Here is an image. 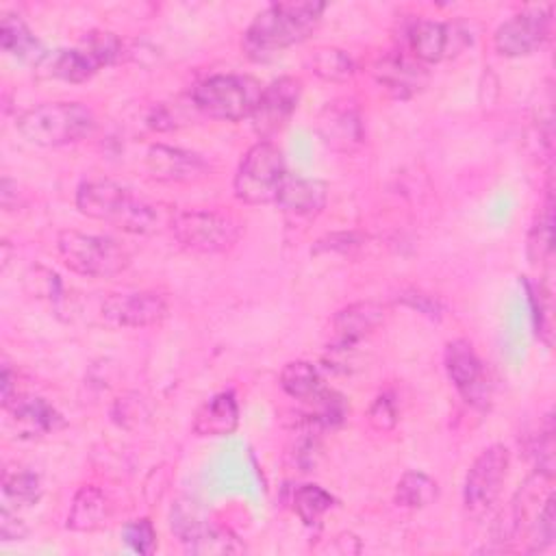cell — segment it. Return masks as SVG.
<instances>
[{"label": "cell", "mask_w": 556, "mask_h": 556, "mask_svg": "<svg viewBox=\"0 0 556 556\" xmlns=\"http://www.w3.org/2000/svg\"><path fill=\"white\" fill-rule=\"evenodd\" d=\"M374 76H376L378 85L389 96L400 98V100L413 98L428 83L426 65H421L413 56H406V54H400V52L382 56L374 67Z\"/></svg>", "instance_id": "d6986e66"}, {"label": "cell", "mask_w": 556, "mask_h": 556, "mask_svg": "<svg viewBox=\"0 0 556 556\" xmlns=\"http://www.w3.org/2000/svg\"><path fill=\"white\" fill-rule=\"evenodd\" d=\"M4 410L11 415V421L17 428L22 439H41L65 428L63 415L43 397L17 393Z\"/></svg>", "instance_id": "e0dca14e"}, {"label": "cell", "mask_w": 556, "mask_h": 556, "mask_svg": "<svg viewBox=\"0 0 556 556\" xmlns=\"http://www.w3.org/2000/svg\"><path fill=\"white\" fill-rule=\"evenodd\" d=\"M387 308L376 300H361L343 306L332 317V345L354 348L384 324Z\"/></svg>", "instance_id": "ac0fdd59"}, {"label": "cell", "mask_w": 556, "mask_h": 556, "mask_svg": "<svg viewBox=\"0 0 556 556\" xmlns=\"http://www.w3.org/2000/svg\"><path fill=\"white\" fill-rule=\"evenodd\" d=\"M439 495V484L424 471H404L395 484V504L402 508H426Z\"/></svg>", "instance_id": "484cf974"}, {"label": "cell", "mask_w": 556, "mask_h": 556, "mask_svg": "<svg viewBox=\"0 0 556 556\" xmlns=\"http://www.w3.org/2000/svg\"><path fill=\"white\" fill-rule=\"evenodd\" d=\"M100 311L113 326L150 328L159 326L167 317L169 304L159 291H126L109 295Z\"/></svg>", "instance_id": "4fadbf2b"}, {"label": "cell", "mask_w": 556, "mask_h": 556, "mask_svg": "<svg viewBox=\"0 0 556 556\" xmlns=\"http://www.w3.org/2000/svg\"><path fill=\"white\" fill-rule=\"evenodd\" d=\"M510 467L508 447L502 443L484 447L467 469L463 484V504L469 517H484L497 502Z\"/></svg>", "instance_id": "ba28073f"}, {"label": "cell", "mask_w": 556, "mask_h": 556, "mask_svg": "<svg viewBox=\"0 0 556 556\" xmlns=\"http://www.w3.org/2000/svg\"><path fill=\"white\" fill-rule=\"evenodd\" d=\"M4 495L17 506L37 504L41 497V478L28 469H7L2 476Z\"/></svg>", "instance_id": "f546056e"}, {"label": "cell", "mask_w": 556, "mask_h": 556, "mask_svg": "<svg viewBox=\"0 0 556 556\" xmlns=\"http://www.w3.org/2000/svg\"><path fill=\"white\" fill-rule=\"evenodd\" d=\"M445 371L456 391L473 406L484 408L491 397L486 374L480 356L467 339H454L445 345Z\"/></svg>", "instance_id": "7c38bea8"}, {"label": "cell", "mask_w": 556, "mask_h": 556, "mask_svg": "<svg viewBox=\"0 0 556 556\" xmlns=\"http://www.w3.org/2000/svg\"><path fill=\"white\" fill-rule=\"evenodd\" d=\"M76 208L85 217L109 222L130 235H152L163 226L169 228L176 215L161 204L135 198L126 187L104 178L80 182L76 189Z\"/></svg>", "instance_id": "6da1fadb"}, {"label": "cell", "mask_w": 556, "mask_h": 556, "mask_svg": "<svg viewBox=\"0 0 556 556\" xmlns=\"http://www.w3.org/2000/svg\"><path fill=\"white\" fill-rule=\"evenodd\" d=\"M263 89L256 78L245 74H215L193 87L191 100L198 111L213 119L239 122L252 117Z\"/></svg>", "instance_id": "5b68a950"}, {"label": "cell", "mask_w": 556, "mask_h": 556, "mask_svg": "<svg viewBox=\"0 0 556 556\" xmlns=\"http://www.w3.org/2000/svg\"><path fill=\"white\" fill-rule=\"evenodd\" d=\"M334 504V497L319 484H302L293 493V510L306 523H317Z\"/></svg>", "instance_id": "f1b7e54d"}, {"label": "cell", "mask_w": 556, "mask_h": 556, "mask_svg": "<svg viewBox=\"0 0 556 556\" xmlns=\"http://www.w3.org/2000/svg\"><path fill=\"white\" fill-rule=\"evenodd\" d=\"M17 132L33 146L59 148L89 137L96 115L80 102H43L17 117Z\"/></svg>", "instance_id": "3957f363"}, {"label": "cell", "mask_w": 556, "mask_h": 556, "mask_svg": "<svg viewBox=\"0 0 556 556\" xmlns=\"http://www.w3.org/2000/svg\"><path fill=\"white\" fill-rule=\"evenodd\" d=\"M0 46L4 52L28 61L35 59V63L41 59L43 50L39 39L33 35V30L17 17V15H4L0 22Z\"/></svg>", "instance_id": "d4e9b609"}, {"label": "cell", "mask_w": 556, "mask_h": 556, "mask_svg": "<svg viewBox=\"0 0 556 556\" xmlns=\"http://www.w3.org/2000/svg\"><path fill=\"white\" fill-rule=\"evenodd\" d=\"M122 539L130 549H135L137 554H143V556L152 554L156 547V530L148 517L128 521L122 530Z\"/></svg>", "instance_id": "836d02e7"}, {"label": "cell", "mask_w": 556, "mask_h": 556, "mask_svg": "<svg viewBox=\"0 0 556 556\" xmlns=\"http://www.w3.org/2000/svg\"><path fill=\"white\" fill-rule=\"evenodd\" d=\"M146 169L161 182H198L208 176V163L198 152L165 143L148 148Z\"/></svg>", "instance_id": "2e32d148"}, {"label": "cell", "mask_w": 556, "mask_h": 556, "mask_svg": "<svg viewBox=\"0 0 556 556\" xmlns=\"http://www.w3.org/2000/svg\"><path fill=\"white\" fill-rule=\"evenodd\" d=\"M302 96V83L293 76H280L271 80L261 96L256 111L252 113V128L263 141H269L271 135L280 132L298 109Z\"/></svg>", "instance_id": "5bb4252c"}, {"label": "cell", "mask_w": 556, "mask_h": 556, "mask_svg": "<svg viewBox=\"0 0 556 556\" xmlns=\"http://www.w3.org/2000/svg\"><path fill=\"white\" fill-rule=\"evenodd\" d=\"M35 70L43 78H59L65 83H85L100 67L87 54V50L78 46V48H56V50L43 52L41 59L35 63Z\"/></svg>", "instance_id": "44dd1931"}, {"label": "cell", "mask_w": 556, "mask_h": 556, "mask_svg": "<svg viewBox=\"0 0 556 556\" xmlns=\"http://www.w3.org/2000/svg\"><path fill=\"white\" fill-rule=\"evenodd\" d=\"M56 250L63 265L87 278H111L128 269V250L104 235H89L80 230H61Z\"/></svg>", "instance_id": "277c9868"}, {"label": "cell", "mask_w": 556, "mask_h": 556, "mask_svg": "<svg viewBox=\"0 0 556 556\" xmlns=\"http://www.w3.org/2000/svg\"><path fill=\"white\" fill-rule=\"evenodd\" d=\"M400 300H402L406 306H410V308H415V311H419V313H424V315H428V317H432V319L441 315L439 302H437L432 295H426V293H421V291H406V293L400 295Z\"/></svg>", "instance_id": "8d00e7d4"}, {"label": "cell", "mask_w": 556, "mask_h": 556, "mask_svg": "<svg viewBox=\"0 0 556 556\" xmlns=\"http://www.w3.org/2000/svg\"><path fill=\"white\" fill-rule=\"evenodd\" d=\"M367 424L376 432H391L397 426V408L389 393H382L371 402L367 410Z\"/></svg>", "instance_id": "e575fe53"}, {"label": "cell", "mask_w": 556, "mask_h": 556, "mask_svg": "<svg viewBox=\"0 0 556 556\" xmlns=\"http://www.w3.org/2000/svg\"><path fill=\"white\" fill-rule=\"evenodd\" d=\"M26 532L28 530H26L24 521L17 515H13L9 508L0 510V539L2 541H7V543L20 541V539L26 536Z\"/></svg>", "instance_id": "74e56055"}, {"label": "cell", "mask_w": 556, "mask_h": 556, "mask_svg": "<svg viewBox=\"0 0 556 556\" xmlns=\"http://www.w3.org/2000/svg\"><path fill=\"white\" fill-rule=\"evenodd\" d=\"M287 176L285 156L271 141H256L241 159L235 174V195L245 204H271Z\"/></svg>", "instance_id": "52a82bcc"}, {"label": "cell", "mask_w": 556, "mask_h": 556, "mask_svg": "<svg viewBox=\"0 0 556 556\" xmlns=\"http://www.w3.org/2000/svg\"><path fill=\"white\" fill-rule=\"evenodd\" d=\"M83 50H87V54L98 63V67H106L113 65L122 59L124 52V43L117 35L109 33V30H91L85 35Z\"/></svg>", "instance_id": "4dcf8cb0"}, {"label": "cell", "mask_w": 556, "mask_h": 556, "mask_svg": "<svg viewBox=\"0 0 556 556\" xmlns=\"http://www.w3.org/2000/svg\"><path fill=\"white\" fill-rule=\"evenodd\" d=\"M311 70L326 83H345L354 76L356 65L341 48H317L311 56Z\"/></svg>", "instance_id": "83f0119b"}, {"label": "cell", "mask_w": 556, "mask_h": 556, "mask_svg": "<svg viewBox=\"0 0 556 556\" xmlns=\"http://www.w3.org/2000/svg\"><path fill=\"white\" fill-rule=\"evenodd\" d=\"M239 426V402L232 391L215 393L193 415L191 430L198 437H226Z\"/></svg>", "instance_id": "7402d4cb"}, {"label": "cell", "mask_w": 556, "mask_h": 556, "mask_svg": "<svg viewBox=\"0 0 556 556\" xmlns=\"http://www.w3.org/2000/svg\"><path fill=\"white\" fill-rule=\"evenodd\" d=\"M361 243H363V235H358V232H332V235L321 237L313 245V252L315 254H319V252H341V254H348L350 250L358 248Z\"/></svg>", "instance_id": "d590c367"}, {"label": "cell", "mask_w": 556, "mask_h": 556, "mask_svg": "<svg viewBox=\"0 0 556 556\" xmlns=\"http://www.w3.org/2000/svg\"><path fill=\"white\" fill-rule=\"evenodd\" d=\"M326 11L324 2H274L265 7L243 33V50L250 56L263 59L304 41L319 24Z\"/></svg>", "instance_id": "7a4b0ae2"}, {"label": "cell", "mask_w": 556, "mask_h": 556, "mask_svg": "<svg viewBox=\"0 0 556 556\" xmlns=\"http://www.w3.org/2000/svg\"><path fill=\"white\" fill-rule=\"evenodd\" d=\"M556 536V500L554 495H547V500L543 502V508L539 510L534 526H532V534H530V547L528 552H543L554 543Z\"/></svg>", "instance_id": "1f68e13d"}, {"label": "cell", "mask_w": 556, "mask_h": 556, "mask_svg": "<svg viewBox=\"0 0 556 556\" xmlns=\"http://www.w3.org/2000/svg\"><path fill=\"white\" fill-rule=\"evenodd\" d=\"M111 517V502L102 489L83 484L70 504L67 528L74 532H93L102 528Z\"/></svg>", "instance_id": "603a6c76"}, {"label": "cell", "mask_w": 556, "mask_h": 556, "mask_svg": "<svg viewBox=\"0 0 556 556\" xmlns=\"http://www.w3.org/2000/svg\"><path fill=\"white\" fill-rule=\"evenodd\" d=\"M467 33L458 24L434 20H417L406 33L408 52L421 65H432L456 56L467 46Z\"/></svg>", "instance_id": "8fae6325"}, {"label": "cell", "mask_w": 556, "mask_h": 556, "mask_svg": "<svg viewBox=\"0 0 556 556\" xmlns=\"http://www.w3.org/2000/svg\"><path fill=\"white\" fill-rule=\"evenodd\" d=\"M315 404V413L311 415L321 428H332V426H339L345 415H348V406H345V400L343 395H339L337 391L332 389H321L319 395L315 400H311Z\"/></svg>", "instance_id": "d6a6232c"}, {"label": "cell", "mask_w": 556, "mask_h": 556, "mask_svg": "<svg viewBox=\"0 0 556 556\" xmlns=\"http://www.w3.org/2000/svg\"><path fill=\"white\" fill-rule=\"evenodd\" d=\"M552 239H554V198H552V191L547 189V195H545V202L528 232V245H526V252H528V261L532 265H541L549 258L552 254Z\"/></svg>", "instance_id": "4316f807"}, {"label": "cell", "mask_w": 556, "mask_h": 556, "mask_svg": "<svg viewBox=\"0 0 556 556\" xmlns=\"http://www.w3.org/2000/svg\"><path fill=\"white\" fill-rule=\"evenodd\" d=\"M328 202V187L317 178L287 174L274 204L291 217H315Z\"/></svg>", "instance_id": "ffe728a7"}, {"label": "cell", "mask_w": 556, "mask_h": 556, "mask_svg": "<svg viewBox=\"0 0 556 556\" xmlns=\"http://www.w3.org/2000/svg\"><path fill=\"white\" fill-rule=\"evenodd\" d=\"M317 132L321 141L337 152H352L365 139L363 119L352 100L328 102L317 117Z\"/></svg>", "instance_id": "9a60e30c"}, {"label": "cell", "mask_w": 556, "mask_h": 556, "mask_svg": "<svg viewBox=\"0 0 556 556\" xmlns=\"http://www.w3.org/2000/svg\"><path fill=\"white\" fill-rule=\"evenodd\" d=\"M172 530L193 554H239L245 549L230 530L204 519L191 502H180L172 510Z\"/></svg>", "instance_id": "9c48e42d"}, {"label": "cell", "mask_w": 556, "mask_h": 556, "mask_svg": "<svg viewBox=\"0 0 556 556\" xmlns=\"http://www.w3.org/2000/svg\"><path fill=\"white\" fill-rule=\"evenodd\" d=\"M552 11L543 7L526 9L504 24L493 35V48L502 56H526L539 50L549 37Z\"/></svg>", "instance_id": "30bf717a"}, {"label": "cell", "mask_w": 556, "mask_h": 556, "mask_svg": "<svg viewBox=\"0 0 556 556\" xmlns=\"http://www.w3.org/2000/svg\"><path fill=\"white\" fill-rule=\"evenodd\" d=\"M278 382L289 397L302 400V402L315 400L319 395V391L324 389L317 367L308 361H289L280 369Z\"/></svg>", "instance_id": "cb8c5ba5"}, {"label": "cell", "mask_w": 556, "mask_h": 556, "mask_svg": "<svg viewBox=\"0 0 556 556\" xmlns=\"http://www.w3.org/2000/svg\"><path fill=\"white\" fill-rule=\"evenodd\" d=\"M169 230L176 243L193 254H224L241 237V224L230 213L213 208L180 211L172 217Z\"/></svg>", "instance_id": "8992f818"}]
</instances>
